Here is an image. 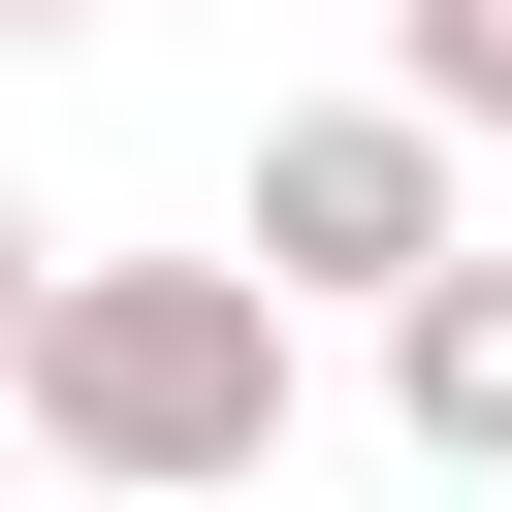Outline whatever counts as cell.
Listing matches in <instances>:
<instances>
[{"label": "cell", "instance_id": "1", "mask_svg": "<svg viewBox=\"0 0 512 512\" xmlns=\"http://www.w3.org/2000/svg\"><path fill=\"white\" fill-rule=\"evenodd\" d=\"M32 480H96V512H192V480H256L288 448V288L256 256H64V320H32Z\"/></svg>", "mask_w": 512, "mask_h": 512}, {"label": "cell", "instance_id": "2", "mask_svg": "<svg viewBox=\"0 0 512 512\" xmlns=\"http://www.w3.org/2000/svg\"><path fill=\"white\" fill-rule=\"evenodd\" d=\"M224 256H256L288 320H320V288H352V320H416V288L480 256V160H448L416 96H288V128H256V192H224Z\"/></svg>", "mask_w": 512, "mask_h": 512}, {"label": "cell", "instance_id": "3", "mask_svg": "<svg viewBox=\"0 0 512 512\" xmlns=\"http://www.w3.org/2000/svg\"><path fill=\"white\" fill-rule=\"evenodd\" d=\"M384 416H416L448 480H512V224H480V256H448V288L384 320Z\"/></svg>", "mask_w": 512, "mask_h": 512}, {"label": "cell", "instance_id": "4", "mask_svg": "<svg viewBox=\"0 0 512 512\" xmlns=\"http://www.w3.org/2000/svg\"><path fill=\"white\" fill-rule=\"evenodd\" d=\"M384 96H416L448 160H512V0H384Z\"/></svg>", "mask_w": 512, "mask_h": 512}, {"label": "cell", "instance_id": "5", "mask_svg": "<svg viewBox=\"0 0 512 512\" xmlns=\"http://www.w3.org/2000/svg\"><path fill=\"white\" fill-rule=\"evenodd\" d=\"M32 320H64V224H32V192H0V384H32Z\"/></svg>", "mask_w": 512, "mask_h": 512}, {"label": "cell", "instance_id": "6", "mask_svg": "<svg viewBox=\"0 0 512 512\" xmlns=\"http://www.w3.org/2000/svg\"><path fill=\"white\" fill-rule=\"evenodd\" d=\"M0 32H128V0H0Z\"/></svg>", "mask_w": 512, "mask_h": 512}]
</instances>
